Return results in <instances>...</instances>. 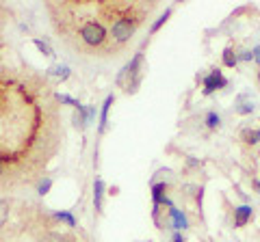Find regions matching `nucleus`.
<instances>
[{
    "label": "nucleus",
    "mask_w": 260,
    "mask_h": 242,
    "mask_svg": "<svg viewBox=\"0 0 260 242\" xmlns=\"http://www.w3.org/2000/svg\"><path fill=\"white\" fill-rule=\"evenodd\" d=\"M139 22H141L139 15H135V13H130V11H124L115 22H113V26H111V39L117 46H124L126 42L133 39L137 26H139Z\"/></svg>",
    "instance_id": "nucleus-1"
},
{
    "label": "nucleus",
    "mask_w": 260,
    "mask_h": 242,
    "mask_svg": "<svg viewBox=\"0 0 260 242\" xmlns=\"http://www.w3.org/2000/svg\"><path fill=\"white\" fill-rule=\"evenodd\" d=\"M78 33H80L83 44L89 48H102L104 42H107V28H104L98 20H85L80 24Z\"/></svg>",
    "instance_id": "nucleus-2"
},
{
    "label": "nucleus",
    "mask_w": 260,
    "mask_h": 242,
    "mask_svg": "<svg viewBox=\"0 0 260 242\" xmlns=\"http://www.w3.org/2000/svg\"><path fill=\"white\" fill-rule=\"evenodd\" d=\"M141 63H143V52L139 50V52L133 56V61H130L128 65L119 71V76H117V83L119 85L124 83V78H128V85H126V91L128 93H135L137 87L141 85Z\"/></svg>",
    "instance_id": "nucleus-3"
},
{
    "label": "nucleus",
    "mask_w": 260,
    "mask_h": 242,
    "mask_svg": "<svg viewBox=\"0 0 260 242\" xmlns=\"http://www.w3.org/2000/svg\"><path fill=\"white\" fill-rule=\"evenodd\" d=\"M225 87H228V78L219 69L208 71L204 76V95H210V93L219 91V89H225Z\"/></svg>",
    "instance_id": "nucleus-4"
},
{
    "label": "nucleus",
    "mask_w": 260,
    "mask_h": 242,
    "mask_svg": "<svg viewBox=\"0 0 260 242\" xmlns=\"http://www.w3.org/2000/svg\"><path fill=\"white\" fill-rule=\"evenodd\" d=\"M251 216H254V208L249 204L237 206L234 208V227H245V225L251 221Z\"/></svg>",
    "instance_id": "nucleus-5"
},
{
    "label": "nucleus",
    "mask_w": 260,
    "mask_h": 242,
    "mask_svg": "<svg viewBox=\"0 0 260 242\" xmlns=\"http://www.w3.org/2000/svg\"><path fill=\"white\" fill-rule=\"evenodd\" d=\"M169 219H172L174 231H184V229H189V219H186V214L182 212V210H178L176 206L169 208Z\"/></svg>",
    "instance_id": "nucleus-6"
},
{
    "label": "nucleus",
    "mask_w": 260,
    "mask_h": 242,
    "mask_svg": "<svg viewBox=\"0 0 260 242\" xmlns=\"http://www.w3.org/2000/svg\"><path fill=\"white\" fill-rule=\"evenodd\" d=\"M234 110H237L239 115H251V112L256 110V104L247 93H241L237 98V102H234Z\"/></svg>",
    "instance_id": "nucleus-7"
},
{
    "label": "nucleus",
    "mask_w": 260,
    "mask_h": 242,
    "mask_svg": "<svg viewBox=\"0 0 260 242\" xmlns=\"http://www.w3.org/2000/svg\"><path fill=\"white\" fill-rule=\"evenodd\" d=\"M113 102H115V95H107V100L102 104V112H100V126H98V132H104L107 130V124H109V110L113 106Z\"/></svg>",
    "instance_id": "nucleus-8"
},
{
    "label": "nucleus",
    "mask_w": 260,
    "mask_h": 242,
    "mask_svg": "<svg viewBox=\"0 0 260 242\" xmlns=\"http://www.w3.org/2000/svg\"><path fill=\"white\" fill-rule=\"evenodd\" d=\"M167 184L165 182H158V184H152V201H154V208H160L162 199H165L167 195Z\"/></svg>",
    "instance_id": "nucleus-9"
},
{
    "label": "nucleus",
    "mask_w": 260,
    "mask_h": 242,
    "mask_svg": "<svg viewBox=\"0 0 260 242\" xmlns=\"http://www.w3.org/2000/svg\"><path fill=\"white\" fill-rule=\"evenodd\" d=\"M102 197H104V182L98 177L93 182V208H95V212L102 210Z\"/></svg>",
    "instance_id": "nucleus-10"
},
{
    "label": "nucleus",
    "mask_w": 260,
    "mask_h": 242,
    "mask_svg": "<svg viewBox=\"0 0 260 242\" xmlns=\"http://www.w3.org/2000/svg\"><path fill=\"white\" fill-rule=\"evenodd\" d=\"M221 63H223V65H225V67H230V69H234V67H237V65H239V54H234V50H232V48H230V46H228V48H225V50H223V54H221Z\"/></svg>",
    "instance_id": "nucleus-11"
},
{
    "label": "nucleus",
    "mask_w": 260,
    "mask_h": 242,
    "mask_svg": "<svg viewBox=\"0 0 260 242\" xmlns=\"http://www.w3.org/2000/svg\"><path fill=\"white\" fill-rule=\"evenodd\" d=\"M204 124L208 130H219V128H221V115H219L217 110H208L204 117Z\"/></svg>",
    "instance_id": "nucleus-12"
},
{
    "label": "nucleus",
    "mask_w": 260,
    "mask_h": 242,
    "mask_svg": "<svg viewBox=\"0 0 260 242\" xmlns=\"http://www.w3.org/2000/svg\"><path fill=\"white\" fill-rule=\"evenodd\" d=\"M48 76H52L63 83V80L70 78V67L68 65H52V67H48Z\"/></svg>",
    "instance_id": "nucleus-13"
},
{
    "label": "nucleus",
    "mask_w": 260,
    "mask_h": 242,
    "mask_svg": "<svg viewBox=\"0 0 260 242\" xmlns=\"http://www.w3.org/2000/svg\"><path fill=\"white\" fill-rule=\"evenodd\" d=\"M37 242H70V240H68V236H63L59 231H48Z\"/></svg>",
    "instance_id": "nucleus-14"
},
{
    "label": "nucleus",
    "mask_w": 260,
    "mask_h": 242,
    "mask_svg": "<svg viewBox=\"0 0 260 242\" xmlns=\"http://www.w3.org/2000/svg\"><path fill=\"white\" fill-rule=\"evenodd\" d=\"M32 44H35V46L39 48V52H42L44 56H54V50L50 48V44H48V42H44V39L35 37V39H32Z\"/></svg>",
    "instance_id": "nucleus-15"
},
{
    "label": "nucleus",
    "mask_w": 260,
    "mask_h": 242,
    "mask_svg": "<svg viewBox=\"0 0 260 242\" xmlns=\"http://www.w3.org/2000/svg\"><path fill=\"white\" fill-rule=\"evenodd\" d=\"M243 141H245L247 145H258L260 143V132L258 130H243Z\"/></svg>",
    "instance_id": "nucleus-16"
},
{
    "label": "nucleus",
    "mask_w": 260,
    "mask_h": 242,
    "mask_svg": "<svg viewBox=\"0 0 260 242\" xmlns=\"http://www.w3.org/2000/svg\"><path fill=\"white\" fill-rule=\"evenodd\" d=\"M169 15H172V9H165V11H162V13L158 15V18H156V22H154L152 26H150V33H156V30L162 26V24H165V22L169 20Z\"/></svg>",
    "instance_id": "nucleus-17"
},
{
    "label": "nucleus",
    "mask_w": 260,
    "mask_h": 242,
    "mask_svg": "<svg viewBox=\"0 0 260 242\" xmlns=\"http://www.w3.org/2000/svg\"><path fill=\"white\" fill-rule=\"evenodd\" d=\"M54 219H56V221H63L65 225H68V227H76V219L72 216V212H56Z\"/></svg>",
    "instance_id": "nucleus-18"
},
{
    "label": "nucleus",
    "mask_w": 260,
    "mask_h": 242,
    "mask_svg": "<svg viewBox=\"0 0 260 242\" xmlns=\"http://www.w3.org/2000/svg\"><path fill=\"white\" fill-rule=\"evenodd\" d=\"M7 219H9V204L5 199H0V227L7 223Z\"/></svg>",
    "instance_id": "nucleus-19"
},
{
    "label": "nucleus",
    "mask_w": 260,
    "mask_h": 242,
    "mask_svg": "<svg viewBox=\"0 0 260 242\" xmlns=\"http://www.w3.org/2000/svg\"><path fill=\"white\" fill-rule=\"evenodd\" d=\"M50 186H52V180H50V177H46V180H42V182H39V186H37V192H39V195H48V190H50Z\"/></svg>",
    "instance_id": "nucleus-20"
},
{
    "label": "nucleus",
    "mask_w": 260,
    "mask_h": 242,
    "mask_svg": "<svg viewBox=\"0 0 260 242\" xmlns=\"http://www.w3.org/2000/svg\"><path fill=\"white\" fill-rule=\"evenodd\" d=\"M56 100H59V102H63V104H70V106H78V102L74 100V98H70V95H63V93H59V95H56Z\"/></svg>",
    "instance_id": "nucleus-21"
},
{
    "label": "nucleus",
    "mask_w": 260,
    "mask_h": 242,
    "mask_svg": "<svg viewBox=\"0 0 260 242\" xmlns=\"http://www.w3.org/2000/svg\"><path fill=\"white\" fill-rule=\"evenodd\" d=\"M239 61H245V63L254 61V50H241L239 52Z\"/></svg>",
    "instance_id": "nucleus-22"
},
{
    "label": "nucleus",
    "mask_w": 260,
    "mask_h": 242,
    "mask_svg": "<svg viewBox=\"0 0 260 242\" xmlns=\"http://www.w3.org/2000/svg\"><path fill=\"white\" fill-rule=\"evenodd\" d=\"M172 242H184V236H182V231H174V236H172Z\"/></svg>",
    "instance_id": "nucleus-23"
},
{
    "label": "nucleus",
    "mask_w": 260,
    "mask_h": 242,
    "mask_svg": "<svg viewBox=\"0 0 260 242\" xmlns=\"http://www.w3.org/2000/svg\"><path fill=\"white\" fill-rule=\"evenodd\" d=\"M254 63H258V65H260V44L254 48Z\"/></svg>",
    "instance_id": "nucleus-24"
},
{
    "label": "nucleus",
    "mask_w": 260,
    "mask_h": 242,
    "mask_svg": "<svg viewBox=\"0 0 260 242\" xmlns=\"http://www.w3.org/2000/svg\"><path fill=\"white\" fill-rule=\"evenodd\" d=\"M251 184H254V190L258 192V195H260V180H254V182H251Z\"/></svg>",
    "instance_id": "nucleus-25"
},
{
    "label": "nucleus",
    "mask_w": 260,
    "mask_h": 242,
    "mask_svg": "<svg viewBox=\"0 0 260 242\" xmlns=\"http://www.w3.org/2000/svg\"><path fill=\"white\" fill-rule=\"evenodd\" d=\"M3 173H5V169H3V163H0V177H3Z\"/></svg>",
    "instance_id": "nucleus-26"
},
{
    "label": "nucleus",
    "mask_w": 260,
    "mask_h": 242,
    "mask_svg": "<svg viewBox=\"0 0 260 242\" xmlns=\"http://www.w3.org/2000/svg\"><path fill=\"white\" fill-rule=\"evenodd\" d=\"M258 85H260V69H258Z\"/></svg>",
    "instance_id": "nucleus-27"
},
{
    "label": "nucleus",
    "mask_w": 260,
    "mask_h": 242,
    "mask_svg": "<svg viewBox=\"0 0 260 242\" xmlns=\"http://www.w3.org/2000/svg\"><path fill=\"white\" fill-rule=\"evenodd\" d=\"M258 132H260V128H258Z\"/></svg>",
    "instance_id": "nucleus-28"
}]
</instances>
